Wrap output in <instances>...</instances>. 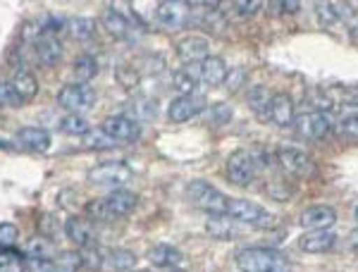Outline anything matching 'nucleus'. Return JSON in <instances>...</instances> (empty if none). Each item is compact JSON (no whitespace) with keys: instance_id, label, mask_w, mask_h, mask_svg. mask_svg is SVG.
Here are the masks:
<instances>
[{"instance_id":"obj_19","label":"nucleus","mask_w":358,"mask_h":272,"mask_svg":"<svg viewBox=\"0 0 358 272\" xmlns=\"http://www.w3.org/2000/svg\"><path fill=\"white\" fill-rule=\"evenodd\" d=\"M15 141L22 148L34 150V153H45L50 148V134L43 127H22L15 134Z\"/></svg>"},{"instance_id":"obj_22","label":"nucleus","mask_w":358,"mask_h":272,"mask_svg":"<svg viewBox=\"0 0 358 272\" xmlns=\"http://www.w3.org/2000/svg\"><path fill=\"white\" fill-rule=\"evenodd\" d=\"M103 27L115 38H134V24L115 8H106V13H103Z\"/></svg>"},{"instance_id":"obj_28","label":"nucleus","mask_w":358,"mask_h":272,"mask_svg":"<svg viewBox=\"0 0 358 272\" xmlns=\"http://www.w3.org/2000/svg\"><path fill=\"white\" fill-rule=\"evenodd\" d=\"M72 72H74V77H77L79 84L91 82V79L98 74V60L94 55H79L77 60H74Z\"/></svg>"},{"instance_id":"obj_20","label":"nucleus","mask_w":358,"mask_h":272,"mask_svg":"<svg viewBox=\"0 0 358 272\" xmlns=\"http://www.w3.org/2000/svg\"><path fill=\"white\" fill-rule=\"evenodd\" d=\"M268 115L270 120L277 124V127H289L294 124V101L289 94H273V101L268 106Z\"/></svg>"},{"instance_id":"obj_33","label":"nucleus","mask_w":358,"mask_h":272,"mask_svg":"<svg viewBox=\"0 0 358 272\" xmlns=\"http://www.w3.org/2000/svg\"><path fill=\"white\" fill-rule=\"evenodd\" d=\"M60 129L65 131V134H72V136H84L86 131H89V122H86L82 115L69 113L60 120Z\"/></svg>"},{"instance_id":"obj_30","label":"nucleus","mask_w":358,"mask_h":272,"mask_svg":"<svg viewBox=\"0 0 358 272\" xmlns=\"http://www.w3.org/2000/svg\"><path fill=\"white\" fill-rule=\"evenodd\" d=\"M246 101H248V106H251V110H256V113H268L273 94L268 91V86H253V89L248 91Z\"/></svg>"},{"instance_id":"obj_39","label":"nucleus","mask_w":358,"mask_h":272,"mask_svg":"<svg viewBox=\"0 0 358 272\" xmlns=\"http://www.w3.org/2000/svg\"><path fill=\"white\" fill-rule=\"evenodd\" d=\"M263 3H258V0H251V3H246V0H236V3H232L234 13L241 15V17H248V15H256L258 10H261Z\"/></svg>"},{"instance_id":"obj_13","label":"nucleus","mask_w":358,"mask_h":272,"mask_svg":"<svg viewBox=\"0 0 358 272\" xmlns=\"http://www.w3.org/2000/svg\"><path fill=\"white\" fill-rule=\"evenodd\" d=\"M189 69H192V74L196 79H201V82L208 86H220L227 82V77H229L227 62L217 55H208L199 65H189Z\"/></svg>"},{"instance_id":"obj_9","label":"nucleus","mask_w":358,"mask_h":272,"mask_svg":"<svg viewBox=\"0 0 358 272\" xmlns=\"http://www.w3.org/2000/svg\"><path fill=\"white\" fill-rule=\"evenodd\" d=\"M82 265V253L77 251H62L53 258H27L29 272H77Z\"/></svg>"},{"instance_id":"obj_37","label":"nucleus","mask_w":358,"mask_h":272,"mask_svg":"<svg viewBox=\"0 0 358 272\" xmlns=\"http://www.w3.org/2000/svg\"><path fill=\"white\" fill-rule=\"evenodd\" d=\"M17 239H20V229L13 222H0V251L3 248H13Z\"/></svg>"},{"instance_id":"obj_45","label":"nucleus","mask_w":358,"mask_h":272,"mask_svg":"<svg viewBox=\"0 0 358 272\" xmlns=\"http://www.w3.org/2000/svg\"><path fill=\"white\" fill-rule=\"evenodd\" d=\"M165 272H184V270H179V268H170V270H165Z\"/></svg>"},{"instance_id":"obj_15","label":"nucleus","mask_w":358,"mask_h":272,"mask_svg":"<svg viewBox=\"0 0 358 272\" xmlns=\"http://www.w3.org/2000/svg\"><path fill=\"white\" fill-rule=\"evenodd\" d=\"M301 227L306 231H317V229H330L337 222V210L332 206H310L301 213Z\"/></svg>"},{"instance_id":"obj_4","label":"nucleus","mask_w":358,"mask_h":272,"mask_svg":"<svg viewBox=\"0 0 358 272\" xmlns=\"http://www.w3.org/2000/svg\"><path fill=\"white\" fill-rule=\"evenodd\" d=\"M187 196L192 201V206L210 213V215H224V210H227V196L215 187H210L208 182H203V179H196V182L189 184Z\"/></svg>"},{"instance_id":"obj_41","label":"nucleus","mask_w":358,"mask_h":272,"mask_svg":"<svg viewBox=\"0 0 358 272\" xmlns=\"http://www.w3.org/2000/svg\"><path fill=\"white\" fill-rule=\"evenodd\" d=\"M315 13H317V17H320V22L325 27H330V24H334L337 22V17H334V13H332V5L330 3H317L315 5Z\"/></svg>"},{"instance_id":"obj_36","label":"nucleus","mask_w":358,"mask_h":272,"mask_svg":"<svg viewBox=\"0 0 358 272\" xmlns=\"http://www.w3.org/2000/svg\"><path fill=\"white\" fill-rule=\"evenodd\" d=\"M0 106L3 108H22L24 101L17 91L10 86V82H0Z\"/></svg>"},{"instance_id":"obj_26","label":"nucleus","mask_w":358,"mask_h":272,"mask_svg":"<svg viewBox=\"0 0 358 272\" xmlns=\"http://www.w3.org/2000/svg\"><path fill=\"white\" fill-rule=\"evenodd\" d=\"M332 13L337 17V22H344L346 31L351 34L354 38H358V8L349 3H330Z\"/></svg>"},{"instance_id":"obj_38","label":"nucleus","mask_w":358,"mask_h":272,"mask_svg":"<svg viewBox=\"0 0 358 272\" xmlns=\"http://www.w3.org/2000/svg\"><path fill=\"white\" fill-rule=\"evenodd\" d=\"M210 122L213 124H224L229 122V117H232V108L227 106V103H215V106L210 108Z\"/></svg>"},{"instance_id":"obj_7","label":"nucleus","mask_w":358,"mask_h":272,"mask_svg":"<svg viewBox=\"0 0 358 272\" xmlns=\"http://www.w3.org/2000/svg\"><path fill=\"white\" fill-rule=\"evenodd\" d=\"M96 103V91L86 84H67L57 91V106L69 110L72 115H82L86 110H91Z\"/></svg>"},{"instance_id":"obj_25","label":"nucleus","mask_w":358,"mask_h":272,"mask_svg":"<svg viewBox=\"0 0 358 272\" xmlns=\"http://www.w3.org/2000/svg\"><path fill=\"white\" fill-rule=\"evenodd\" d=\"M10 86L22 96V101H31L38 91V82L29 69H15L13 79H10Z\"/></svg>"},{"instance_id":"obj_16","label":"nucleus","mask_w":358,"mask_h":272,"mask_svg":"<svg viewBox=\"0 0 358 272\" xmlns=\"http://www.w3.org/2000/svg\"><path fill=\"white\" fill-rule=\"evenodd\" d=\"M65 234L72 244H77L82 248L94 246L98 239V231L94 227V222H91V220H84V217H69L65 222Z\"/></svg>"},{"instance_id":"obj_31","label":"nucleus","mask_w":358,"mask_h":272,"mask_svg":"<svg viewBox=\"0 0 358 272\" xmlns=\"http://www.w3.org/2000/svg\"><path fill=\"white\" fill-rule=\"evenodd\" d=\"M196 82H199V79L194 77L189 67H184V69H179V72L172 74V86L179 91V96L196 94Z\"/></svg>"},{"instance_id":"obj_34","label":"nucleus","mask_w":358,"mask_h":272,"mask_svg":"<svg viewBox=\"0 0 358 272\" xmlns=\"http://www.w3.org/2000/svg\"><path fill=\"white\" fill-rule=\"evenodd\" d=\"M27 258H53V244L43 236H36L34 241L27 244V251H24Z\"/></svg>"},{"instance_id":"obj_44","label":"nucleus","mask_w":358,"mask_h":272,"mask_svg":"<svg viewBox=\"0 0 358 272\" xmlns=\"http://www.w3.org/2000/svg\"><path fill=\"white\" fill-rule=\"evenodd\" d=\"M351 246H354L356 251H358V229L351 231Z\"/></svg>"},{"instance_id":"obj_32","label":"nucleus","mask_w":358,"mask_h":272,"mask_svg":"<svg viewBox=\"0 0 358 272\" xmlns=\"http://www.w3.org/2000/svg\"><path fill=\"white\" fill-rule=\"evenodd\" d=\"M84 146L86 148H113V146H117V141L110 136V134H106L103 129H89L84 134Z\"/></svg>"},{"instance_id":"obj_11","label":"nucleus","mask_w":358,"mask_h":272,"mask_svg":"<svg viewBox=\"0 0 358 272\" xmlns=\"http://www.w3.org/2000/svg\"><path fill=\"white\" fill-rule=\"evenodd\" d=\"M206 108H208V101H206V96H201V94L177 96L175 101L170 103V108H167V117H170V122L182 124V122H189L196 115H201Z\"/></svg>"},{"instance_id":"obj_23","label":"nucleus","mask_w":358,"mask_h":272,"mask_svg":"<svg viewBox=\"0 0 358 272\" xmlns=\"http://www.w3.org/2000/svg\"><path fill=\"white\" fill-rule=\"evenodd\" d=\"M236 220H232L229 215H208L206 229L210 236L215 239H236L239 236V227H236Z\"/></svg>"},{"instance_id":"obj_29","label":"nucleus","mask_w":358,"mask_h":272,"mask_svg":"<svg viewBox=\"0 0 358 272\" xmlns=\"http://www.w3.org/2000/svg\"><path fill=\"white\" fill-rule=\"evenodd\" d=\"M0 272H27V256L15 248L0 251Z\"/></svg>"},{"instance_id":"obj_35","label":"nucleus","mask_w":358,"mask_h":272,"mask_svg":"<svg viewBox=\"0 0 358 272\" xmlns=\"http://www.w3.org/2000/svg\"><path fill=\"white\" fill-rule=\"evenodd\" d=\"M69 31L79 38V41H86L96 34V22L89 20V17H77V20L69 22Z\"/></svg>"},{"instance_id":"obj_5","label":"nucleus","mask_w":358,"mask_h":272,"mask_svg":"<svg viewBox=\"0 0 358 272\" xmlns=\"http://www.w3.org/2000/svg\"><path fill=\"white\" fill-rule=\"evenodd\" d=\"M134 177V170L122 160H106L86 172V179L96 187H122Z\"/></svg>"},{"instance_id":"obj_18","label":"nucleus","mask_w":358,"mask_h":272,"mask_svg":"<svg viewBox=\"0 0 358 272\" xmlns=\"http://www.w3.org/2000/svg\"><path fill=\"white\" fill-rule=\"evenodd\" d=\"M34 53H36V60L45 67H53L57 60L62 57V43L60 38L53 36V34H38L36 43H34Z\"/></svg>"},{"instance_id":"obj_8","label":"nucleus","mask_w":358,"mask_h":272,"mask_svg":"<svg viewBox=\"0 0 358 272\" xmlns=\"http://www.w3.org/2000/svg\"><path fill=\"white\" fill-rule=\"evenodd\" d=\"M155 20L165 29H182L194 20V5L182 0H163L155 5Z\"/></svg>"},{"instance_id":"obj_24","label":"nucleus","mask_w":358,"mask_h":272,"mask_svg":"<svg viewBox=\"0 0 358 272\" xmlns=\"http://www.w3.org/2000/svg\"><path fill=\"white\" fill-rule=\"evenodd\" d=\"M148 260L155 265V268H177L182 263V251L170 244H155L151 251H148Z\"/></svg>"},{"instance_id":"obj_14","label":"nucleus","mask_w":358,"mask_h":272,"mask_svg":"<svg viewBox=\"0 0 358 272\" xmlns=\"http://www.w3.org/2000/svg\"><path fill=\"white\" fill-rule=\"evenodd\" d=\"M277 163L287 175L294 177H308L313 175V160L299 148H280L277 150Z\"/></svg>"},{"instance_id":"obj_3","label":"nucleus","mask_w":358,"mask_h":272,"mask_svg":"<svg viewBox=\"0 0 358 272\" xmlns=\"http://www.w3.org/2000/svg\"><path fill=\"white\" fill-rule=\"evenodd\" d=\"M224 215L236 220L239 224H251V227H258V229H268L275 224L273 213H268L263 206L253 203V201H246V199H227V210H224Z\"/></svg>"},{"instance_id":"obj_2","label":"nucleus","mask_w":358,"mask_h":272,"mask_svg":"<svg viewBox=\"0 0 358 272\" xmlns=\"http://www.w3.org/2000/svg\"><path fill=\"white\" fill-rule=\"evenodd\" d=\"M236 265L241 272H289L292 263L285 253L265 246H248L236 253Z\"/></svg>"},{"instance_id":"obj_12","label":"nucleus","mask_w":358,"mask_h":272,"mask_svg":"<svg viewBox=\"0 0 358 272\" xmlns=\"http://www.w3.org/2000/svg\"><path fill=\"white\" fill-rule=\"evenodd\" d=\"M101 129L110 134L117 143H131L141 136V124H138L136 117H129V115H110V117H106Z\"/></svg>"},{"instance_id":"obj_40","label":"nucleus","mask_w":358,"mask_h":272,"mask_svg":"<svg viewBox=\"0 0 358 272\" xmlns=\"http://www.w3.org/2000/svg\"><path fill=\"white\" fill-rule=\"evenodd\" d=\"M82 263L91 265V268H101V265H103V253L98 251V248H94V246L84 248V253H82Z\"/></svg>"},{"instance_id":"obj_43","label":"nucleus","mask_w":358,"mask_h":272,"mask_svg":"<svg viewBox=\"0 0 358 272\" xmlns=\"http://www.w3.org/2000/svg\"><path fill=\"white\" fill-rule=\"evenodd\" d=\"M282 8V13H296L299 10V3H277Z\"/></svg>"},{"instance_id":"obj_1","label":"nucleus","mask_w":358,"mask_h":272,"mask_svg":"<svg viewBox=\"0 0 358 272\" xmlns=\"http://www.w3.org/2000/svg\"><path fill=\"white\" fill-rule=\"evenodd\" d=\"M138 203V196L124 189H115L113 194L103 196L98 201H91L86 206V215L91 217V222H110V220H120L129 215Z\"/></svg>"},{"instance_id":"obj_21","label":"nucleus","mask_w":358,"mask_h":272,"mask_svg":"<svg viewBox=\"0 0 358 272\" xmlns=\"http://www.w3.org/2000/svg\"><path fill=\"white\" fill-rule=\"evenodd\" d=\"M337 244V234H332L330 229H317V231H306V234L299 239V246L303 248L306 253H325L334 248Z\"/></svg>"},{"instance_id":"obj_6","label":"nucleus","mask_w":358,"mask_h":272,"mask_svg":"<svg viewBox=\"0 0 358 272\" xmlns=\"http://www.w3.org/2000/svg\"><path fill=\"white\" fill-rule=\"evenodd\" d=\"M256 175H258V160L253 158L251 150L236 148L229 153V158H227L229 182L236 184V187H248V184H253Z\"/></svg>"},{"instance_id":"obj_17","label":"nucleus","mask_w":358,"mask_h":272,"mask_svg":"<svg viewBox=\"0 0 358 272\" xmlns=\"http://www.w3.org/2000/svg\"><path fill=\"white\" fill-rule=\"evenodd\" d=\"M177 55L182 57L184 62H192V65H199L203 62L208 55H210V45H208V38L203 36H187L182 41H177Z\"/></svg>"},{"instance_id":"obj_27","label":"nucleus","mask_w":358,"mask_h":272,"mask_svg":"<svg viewBox=\"0 0 358 272\" xmlns=\"http://www.w3.org/2000/svg\"><path fill=\"white\" fill-rule=\"evenodd\" d=\"M103 263H108L115 270H131L136 265V256L127 248H110L103 253Z\"/></svg>"},{"instance_id":"obj_10","label":"nucleus","mask_w":358,"mask_h":272,"mask_svg":"<svg viewBox=\"0 0 358 272\" xmlns=\"http://www.w3.org/2000/svg\"><path fill=\"white\" fill-rule=\"evenodd\" d=\"M294 127H296V134L308 141H320L330 134V117L320 110H310L299 117H294Z\"/></svg>"},{"instance_id":"obj_46","label":"nucleus","mask_w":358,"mask_h":272,"mask_svg":"<svg viewBox=\"0 0 358 272\" xmlns=\"http://www.w3.org/2000/svg\"><path fill=\"white\" fill-rule=\"evenodd\" d=\"M356 220H358V208H356Z\"/></svg>"},{"instance_id":"obj_42","label":"nucleus","mask_w":358,"mask_h":272,"mask_svg":"<svg viewBox=\"0 0 358 272\" xmlns=\"http://www.w3.org/2000/svg\"><path fill=\"white\" fill-rule=\"evenodd\" d=\"M342 129H344V131H349V134H356V136H358V117L342 120Z\"/></svg>"}]
</instances>
